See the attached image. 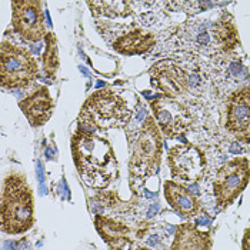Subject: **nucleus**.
Returning a JSON list of instances; mask_svg holds the SVG:
<instances>
[{
	"label": "nucleus",
	"mask_w": 250,
	"mask_h": 250,
	"mask_svg": "<svg viewBox=\"0 0 250 250\" xmlns=\"http://www.w3.org/2000/svg\"><path fill=\"white\" fill-rule=\"evenodd\" d=\"M95 226L110 250H150L142 243L149 231L146 222H139L137 226H129L113 217L96 214Z\"/></svg>",
	"instance_id": "nucleus-6"
},
{
	"label": "nucleus",
	"mask_w": 250,
	"mask_h": 250,
	"mask_svg": "<svg viewBox=\"0 0 250 250\" xmlns=\"http://www.w3.org/2000/svg\"><path fill=\"white\" fill-rule=\"evenodd\" d=\"M163 152V140L153 116H147L136 137L129 160L130 179H146L159 172Z\"/></svg>",
	"instance_id": "nucleus-4"
},
{
	"label": "nucleus",
	"mask_w": 250,
	"mask_h": 250,
	"mask_svg": "<svg viewBox=\"0 0 250 250\" xmlns=\"http://www.w3.org/2000/svg\"><path fill=\"white\" fill-rule=\"evenodd\" d=\"M156 44V36L143 29H132L113 40L112 47L125 56L143 55Z\"/></svg>",
	"instance_id": "nucleus-16"
},
{
	"label": "nucleus",
	"mask_w": 250,
	"mask_h": 250,
	"mask_svg": "<svg viewBox=\"0 0 250 250\" xmlns=\"http://www.w3.org/2000/svg\"><path fill=\"white\" fill-rule=\"evenodd\" d=\"M39 76V67L29 50L3 42L0 47V82L6 89H23Z\"/></svg>",
	"instance_id": "nucleus-5"
},
{
	"label": "nucleus",
	"mask_w": 250,
	"mask_h": 250,
	"mask_svg": "<svg viewBox=\"0 0 250 250\" xmlns=\"http://www.w3.org/2000/svg\"><path fill=\"white\" fill-rule=\"evenodd\" d=\"M1 230L7 234H21L35 225L33 190L24 174H9L1 190Z\"/></svg>",
	"instance_id": "nucleus-2"
},
{
	"label": "nucleus",
	"mask_w": 250,
	"mask_h": 250,
	"mask_svg": "<svg viewBox=\"0 0 250 250\" xmlns=\"http://www.w3.org/2000/svg\"><path fill=\"white\" fill-rule=\"evenodd\" d=\"M213 240L209 231L199 230L197 225L183 223L177 226L170 250H212Z\"/></svg>",
	"instance_id": "nucleus-15"
},
{
	"label": "nucleus",
	"mask_w": 250,
	"mask_h": 250,
	"mask_svg": "<svg viewBox=\"0 0 250 250\" xmlns=\"http://www.w3.org/2000/svg\"><path fill=\"white\" fill-rule=\"evenodd\" d=\"M19 107L33 127H40L52 117L55 102L46 86H39L30 96L20 100Z\"/></svg>",
	"instance_id": "nucleus-13"
},
{
	"label": "nucleus",
	"mask_w": 250,
	"mask_h": 250,
	"mask_svg": "<svg viewBox=\"0 0 250 250\" xmlns=\"http://www.w3.org/2000/svg\"><path fill=\"white\" fill-rule=\"evenodd\" d=\"M242 250H250V228L245 230L243 240H242Z\"/></svg>",
	"instance_id": "nucleus-20"
},
{
	"label": "nucleus",
	"mask_w": 250,
	"mask_h": 250,
	"mask_svg": "<svg viewBox=\"0 0 250 250\" xmlns=\"http://www.w3.org/2000/svg\"><path fill=\"white\" fill-rule=\"evenodd\" d=\"M156 123L163 135L169 139L179 137L188 132L192 125V115L185 104L174 97L160 95L150 102Z\"/></svg>",
	"instance_id": "nucleus-8"
},
{
	"label": "nucleus",
	"mask_w": 250,
	"mask_h": 250,
	"mask_svg": "<svg viewBox=\"0 0 250 250\" xmlns=\"http://www.w3.org/2000/svg\"><path fill=\"white\" fill-rule=\"evenodd\" d=\"M167 165L174 179L183 182L202 180L208 169L205 153L190 143L173 146L167 153Z\"/></svg>",
	"instance_id": "nucleus-9"
},
{
	"label": "nucleus",
	"mask_w": 250,
	"mask_h": 250,
	"mask_svg": "<svg viewBox=\"0 0 250 250\" xmlns=\"http://www.w3.org/2000/svg\"><path fill=\"white\" fill-rule=\"evenodd\" d=\"M72 156L83 182L95 189H104L117 177V160L112 143L102 136L79 130L72 136Z\"/></svg>",
	"instance_id": "nucleus-1"
},
{
	"label": "nucleus",
	"mask_w": 250,
	"mask_h": 250,
	"mask_svg": "<svg viewBox=\"0 0 250 250\" xmlns=\"http://www.w3.org/2000/svg\"><path fill=\"white\" fill-rule=\"evenodd\" d=\"M149 75L152 86L162 90L165 96L177 99L188 92L189 79L186 72L170 60H162L153 64Z\"/></svg>",
	"instance_id": "nucleus-12"
},
{
	"label": "nucleus",
	"mask_w": 250,
	"mask_h": 250,
	"mask_svg": "<svg viewBox=\"0 0 250 250\" xmlns=\"http://www.w3.org/2000/svg\"><path fill=\"white\" fill-rule=\"evenodd\" d=\"M44 42H46V49L43 53V69H44V75L53 80L56 77V72H58L59 64H60L58 39L53 32H47Z\"/></svg>",
	"instance_id": "nucleus-18"
},
{
	"label": "nucleus",
	"mask_w": 250,
	"mask_h": 250,
	"mask_svg": "<svg viewBox=\"0 0 250 250\" xmlns=\"http://www.w3.org/2000/svg\"><path fill=\"white\" fill-rule=\"evenodd\" d=\"M165 197L174 212L185 219L194 217L202 210L200 200L186 186L173 180L165 182Z\"/></svg>",
	"instance_id": "nucleus-14"
},
{
	"label": "nucleus",
	"mask_w": 250,
	"mask_h": 250,
	"mask_svg": "<svg viewBox=\"0 0 250 250\" xmlns=\"http://www.w3.org/2000/svg\"><path fill=\"white\" fill-rule=\"evenodd\" d=\"M196 225H210V219L205 214V216H202V217H199L196 220Z\"/></svg>",
	"instance_id": "nucleus-21"
},
{
	"label": "nucleus",
	"mask_w": 250,
	"mask_h": 250,
	"mask_svg": "<svg viewBox=\"0 0 250 250\" xmlns=\"http://www.w3.org/2000/svg\"><path fill=\"white\" fill-rule=\"evenodd\" d=\"M226 129L242 143H250V86L233 92L226 103Z\"/></svg>",
	"instance_id": "nucleus-11"
},
{
	"label": "nucleus",
	"mask_w": 250,
	"mask_h": 250,
	"mask_svg": "<svg viewBox=\"0 0 250 250\" xmlns=\"http://www.w3.org/2000/svg\"><path fill=\"white\" fill-rule=\"evenodd\" d=\"M213 39L226 53L233 52L240 44L239 32L231 15L223 13L220 19L213 24Z\"/></svg>",
	"instance_id": "nucleus-17"
},
{
	"label": "nucleus",
	"mask_w": 250,
	"mask_h": 250,
	"mask_svg": "<svg viewBox=\"0 0 250 250\" xmlns=\"http://www.w3.org/2000/svg\"><path fill=\"white\" fill-rule=\"evenodd\" d=\"M12 26L20 38L38 43L46 38L43 3L39 0H18L12 3Z\"/></svg>",
	"instance_id": "nucleus-10"
},
{
	"label": "nucleus",
	"mask_w": 250,
	"mask_h": 250,
	"mask_svg": "<svg viewBox=\"0 0 250 250\" xmlns=\"http://www.w3.org/2000/svg\"><path fill=\"white\" fill-rule=\"evenodd\" d=\"M89 7L93 9L95 13L116 18V16H129L132 13L130 1H89Z\"/></svg>",
	"instance_id": "nucleus-19"
},
{
	"label": "nucleus",
	"mask_w": 250,
	"mask_h": 250,
	"mask_svg": "<svg viewBox=\"0 0 250 250\" xmlns=\"http://www.w3.org/2000/svg\"><path fill=\"white\" fill-rule=\"evenodd\" d=\"M132 112L125 99L110 89H100L87 97L80 109L79 122L87 132L123 127L129 123Z\"/></svg>",
	"instance_id": "nucleus-3"
},
{
	"label": "nucleus",
	"mask_w": 250,
	"mask_h": 250,
	"mask_svg": "<svg viewBox=\"0 0 250 250\" xmlns=\"http://www.w3.org/2000/svg\"><path fill=\"white\" fill-rule=\"evenodd\" d=\"M157 209H159V206H157V205H154L153 208L150 209V212L147 213V217H153V214L156 213V210H157Z\"/></svg>",
	"instance_id": "nucleus-22"
},
{
	"label": "nucleus",
	"mask_w": 250,
	"mask_h": 250,
	"mask_svg": "<svg viewBox=\"0 0 250 250\" xmlns=\"http://www.w3.org/2000/svg\"><path fill=\"white\" fill-rule=\"evenodd\" d=\"M250 180V162L246 157H236L223 165L213 182V193L220 209L229 208L243 192Z\"/></svg>",
	"instance_id": "nucleus-7"
}]
</instances>
